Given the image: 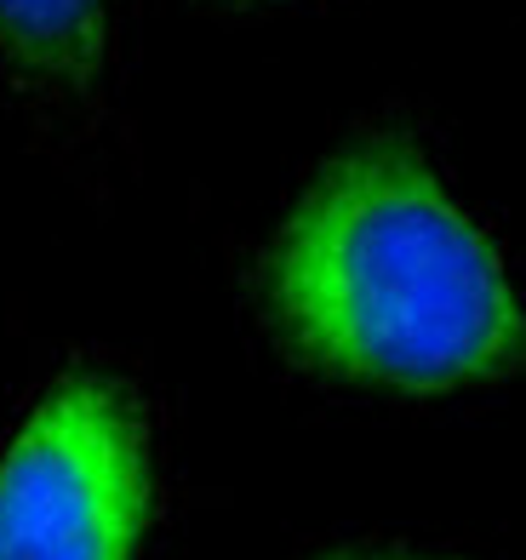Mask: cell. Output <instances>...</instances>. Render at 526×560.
I'll return each mask as SVG.
<instances>
[{"mask_svg":"<svg viewBox=\"0 0 526 560\" xmlns=\"http://www.w3.org/2000/svg\"><path fill=\"white\" fill-rule=\"evenodd\" d=\"M149 498L138 395L109 372H69L0 457V560H132Z\"/></svg>","mask_w":526,"mask_h":560,"instance_id":"cell-2","label":"cell"},{"mask_svg":"<svg viewBox=\"0 0 526 560\" xmlns=\"http://www.w3.org/2000/svg\"><path fill=\"white\" fill-rule=\"evenodd\" d=\"M230 7H269V0H230Z\"/></svg>","mask_w":526,"mask_h":560,"instance_id":"cell-5","label":"cell"},{"mask_svg":"<svg viewBox=\"0 0 526 560\" xmlns=\"http://www.w3.org/2000/svg\"><path fill=\"white\" fill-rule=\"evenodd\" d=\"M281 343L327 377L453 395L526 366V303L407 138H355L315 172L264 258Z\"/></svg>","mask_w":526,"mask_h":560,"instance_id":"cell-1","label":"cell"},{"mask_svg":"<svg viewBox=\"0 0 526 560\" xmlns=\"http://www.w3.org/2000/svg\"><path fill=\"white\" fill-rule=\"evenodd\" d=\"M343 560H430V555H343Z\"/></svg>","mask_w":526,"mask_h":560,"instance_id":"cell-4","label":"cell"},{"mask_svg":"<svg viewBox=\"0 0 526 560\" xmlns=\"http://www.w3.org/2000/svg\"><path fill=\"white\" fill-rule=\"evenodd\" d=\"M115 63V0H0V74L40 132L92 143Z\"/></svg>","mask_w":526,"mask_h":560,"instance_id":"cell-3","label":"cell"}]
</instances>
